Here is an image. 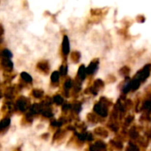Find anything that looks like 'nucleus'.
<instances>
[{"instance_id":"obj_24","label":"nucleus","mask_w":151,"mask_h":151,"mask_svg":"<svg viewBox=\"0 0 151 151\" xmlns=\"http://www.w3.org/2000/svg\"><path fill=\"white\" fill-rule=\"evenodd\" d=\"M128 151H139V150H138V148H137L135 145L130 144V147H129V149H128Z\"/></svg>"},{"instance_id":"obj_9","label":"nucleus","mask_w":151,"mask_h":151,"mask_svg":"<svg viewBox=\"0 0 151 151\" xmlns=\"http://www.w3.org/2000/svg\"><path fill=\"white\" fill-rule=\"evenodd\" d=\"M37 67H38L39 70L43 71V72H47L49 70V65H48L47 62H40V63H38Z\"/></svg>"},{"instance_id":"obj_13","label":"nucleus","mask_w":151,"mask_h":151,"mask_svg":"<svg viewBox=\"0 0 151 151\" xmlns=\"http://www.w3.org/2000/svg\"><path fill=\"white\" fill-rule=\"evenodd\" d=\"M2 55H3V57H4V58H7V59L11 58L12 57V52H11L9 50H7V49H4V50H3V52H2Z\"/></svg>"},{"instance_id":"obj_1","label":"nucleus","mask_w":151,"mask_h":151,"mask_svg":"<svg viewBox=\"0 0 151 151\" xmlns=\"http://www.w3.org/2000/svg\"><path fill=\"white\" fill-rule=\"evenodd\" d=\"M150 69L151 65H147L141 72L138 73V74L136 75L135 79H137V80L140 81H145V80L149 77V75H150Z\"/></svg>"},{"instance_id":"obj_8","label":"nucleus","mask_w":151,"mask_h":151,"mask_svg":"<svg viewBox=\"0 0 151 151\" xmlns=\"http://www.w3.org/2000/svg\"><path fill=\"white\" fill-rule=\"evenodd\" d=\"M86 74H87V69L85 68V66H84V65H81V66L79 68V72H78V75H79L80 79L84 80V79H85Z\"/></svg>"},{"instance_id":"obj_4","label":"nucleus","mask_w":151,"mask_h":151,"mask_svg":"<svg viewBox=\"0 0 151 151\" xmlns=\"http://www.w3.org/2000/svg\"><path fill=\"white\" fill-rule=\"evenodd\" d=\"M69 50H70V45H69L68 37L66 35H65L64 36V39H63V42H62V50H63V53L65 55H67L69 53Z\"/></svg>"},{"instance_id":"obj_25","label":"nucleus","mask_w":151,"mask_h":151,"mask_svg":"<svg viewBox=\"0 0 151 151\" xmlns=\"http://www.w3.org/2000/svg\"><path fill=\"white\" fill-rule=\"evenodd\" d=\"M128 72H129V68L128 67H123L122 69H121V73H123V74H127L128 73Z\"/></svg>"},{"instance_id":"obj_20","label":"nucleus","mask_w":151,"mask_h":151,"mask_svg":"<svg viewBox=\"0 0 151 151\" xmlns=\"http://www.w3.org/2000/svg\"><path fill=\"white\" fill-rule=\"evenodd\" d=\"M94 85H95L96 88H100V87H103L104 86V82L101 80H96L95 81V84Z\"/></svg>"},{"instance_id":"obj_2","label":"nucleus","mask_w":151,"mask_h":151,"mask_svg":"<svg viewBox=\"0 0 151 151\" xmlns=\"http://www.w3.org/2000/svg\"><path fill=\"white\" fill-rule=\"evenodd\" d=\"M16 107L20 111H26L27 108L29 107V102L27 100L25 97H20L18 99L16 103Z\"/></svg>"},{"instance_id":"obj_6","label":"nucleus","mask_w":151,"mask_h":151,"mask_svg":"<svg viewBox=\"0 0 151 151\" xmlns=\"http://www.w3.org/2000/svg\"><path fill=\"white\" fill-rule=\"evenodd\" d=\"M42 106H41V104H35L30 107V113L32 114H38L40 112H42Z\"/></svg>"},{"instance_id":"obj_17","label":"nucleus","mask_w":151,"mask_h":151,"mask_svg":"<svg viewBox=\"0 0 151 151\" xmlns=\"http://www.w3.org/2000/svg\"><path fill=\"white\" fill-rule=\"evenodd\" d=\"M80 57H81V55H80V53L77 52V51H74V52H73V54H72V59H73L74 62H78L79 59H80Z\"/></svg>"},{"instance_id":"obj_27","label":"nucleus","mask_w":151,"mask_h":151,"mask_svg":"<svg viewBox=\"0 0 151 151\" xmlns=\"http://www.w3.org/2000/svg\"><path fill=\"white\" fill-rule=\"evenodd\" d=\"M89 150L90 151H99L97 150V148H96V146L94 144V145H92V146H90V148H89Z\"/></svg>"},{"instance_id":"obj_3","label":"nucleus","mask_w":151,"mask_h":151,"mask_svg":"<svg viewBox=\"0 0 151 151\" xmlns=\"http://www.w3.org/2000/svg\"><path fill=\"white\" fill-rule=\"evenodd\" d=\"M94 110L96 112H97L98 114H100L103 117H106L107 116V109L106 107L103 104H96L94 107Z\"/></svg>"},{"instance_id":"obj_11","label":"nucleus","mask_w":151,"mask_h":151,"mask_svg":"<svg viewBox=\"0 0 151 151\" xmlns=\"http://www.w3.org/2000/svg\"><path fill=\"white\" fill-rule=\"evenodd\" d=\"M96 66H97V64H96V63H95V62H92V63L88 65V67L87 68V73H88V74L93 73L95 72V70H96Z\"/></svg>"},{"instance_id":"obj_15","label":"nucleus","mask_w":151,"mask_h":151,"mask_svg":"<svg viewBox=\"0 0 151 151\" xmlns=\"http://www.w3.org/2000/svg\"><path fill=\"white\" fill-rule=\"evenodd\" d=\"M33 96L36 98H41L43 96V92L42 90H40V89H35L33 90Z\"/></svg>"},{"instance_id":"obj_21","label":"nucleus","mask_w":151,"mask_h":151,"mask_svg":"<svg viewBox=\"0 0 151 151\" xmlns=\"http://www.w3.org/2000/svg\"><path fill=\"white\" fill-rule=\"evenodd\" d=\"M144 109L150 111L151 110V101H146L144 104Z\"/></svg>"},{"instance_id":"obj_14","label":"nucleus","mask_w":151,"mask_h":151,"mask_svg":"<svg viewBox=\"0 0 151 151\" xmlns=\"http://www.w3.org/2000/svg\"><path fill=\"white\" fill-rule=\"evenodd\" d=\"M59 80V72H54L51 74V81L52 82H58Z\"/></svg>"},{"instance_id":"obj_12","label":"nucleus","mask_w":151,"mask_h":151,"mask_svg":"<svg viewBox=\"0 0 151 151\" xmlns=\"http://www.w3.org/2000/svg\"><path fill=\"white\" fill-rule=\"evenodd\" d=\"M20 77H21V79L23 80V81H25L26 82H27V83H30L31 81H32V77L27 73H21V74H20Z\"/></svg>"},{"instance_id":"obj_10","label":"nucleus","mask_w":151,"mask_h":151,"mask_svg":"<svg viewBox=\"0 0 151 151\" xmlns=\"http://www.w3.org/2000/svg\"><path fill=\"white\" fill-rule=\"evenodd\" d=\"M42 114L44 117H46V118H50V117H52V115H53L52 111H51L50 109H49L48 107H44V108L42 107Z\"/></svg>"},{"instance_id":"obj_31","label":"nucleus","mask_w":151,"mask_h":151,"mask_svg":"<svg viewBox=\"0 0 151 151\" xmlns=\"http://www.w3.org/2000/svg\"><path fill=\"white\" fill-rule=\"evenodd\" d=\"M1 96H2V93H1V91H0V98H1Z\"/></svg>"},{"instance_id":"obj_28","label":"nucleus","mask_w":151,"mask_h":151,"mask_svg":"<svg viewBox=\"0 0 151 151\" xmlns=\"http://www.w3.org/2000/svg\"><path fill=\"white\" fill-rule=\"evenodd\" d=\"M70 108H71V105H70V104H65V105L63 106V110H64V111L68 110V109H70Z\"/></svg>"},{"instance_id":"obj_23","label":"nucleus","mask_w":151,"mask_h":151,"mask_svg":"<svg viewBox=\"0 0 151 151\" xmlns=\"http://www.w3.org/2000/svg\"><path fill=\"white\" fill-rule=\"evenodd\" d=\"M73 109L76 112H79L80 110H81V104H73Z\"/></svg>"},{"instance_id":"obj_7","label":"nucleus","mask_w":151,"mask_h":151,"mask_svg":"<svg viewBox=\"0 0 151 151\" xmlns=\"http://www.w3.org/2000/svg\"><path fill=\"white\" fill-rule=\"evenodd\" d=\"M9 125H10V119L9 118H4V119H2L0 122V132L6 129L9 127Z\"/></svg>"},{"instance_id":"obj_18","label":"nucleus","mask_w":151,"mask_h":151,"mask_svg":"<svg viewBox=\"0 0 151 151\" xmlns=\"http://www.w3.org/2000/svg\"><path fill=\"white\" fill-rule=\"evenodd\" d=\"M5 96H6V97H8V98H12V97L13 96V90H12V88H9L6 90V92H5Z\"/></svg>"},{"instance_id":"obj_29","label":"nucleus","mask_w":151,"mask_h":151,"mask_svg":"<svg viewBox=\"0 0 151 151\" xmlns=\"http://www.w3.org/2000/svg\"><path fill=\"white\" fill-rule=\"evenodd\" d=\"M132 119H133V117H128V118H127V121H126V124H127V125H128V124L132 121Z\"/></svg>"},{"instance_id":"obj_5","label":"nucleus","mask_w":151,"mask_h":151,"mask_svg":"<svg viewBox=\"0 0 151 151\" xmlns=\"http://www.w3.org/2000/svg\"><path fill=\"white\" fill-rule=\"evenodd\" d=\"M2 64V66L4 68V70H7V71H12V68H13V64L12 62L10 60V59H7V58H4L1 62Z\"/></svg>"},{"instance_id":"obj_30","label":"nucleus","mask_w":151,"mask_h":151,"mask_svg":"<svg viewBox=\"0 0 151 151\" xmlns=\"http://www.w3.org/2000/svg\"><path fill=\"white\" fill-rule=\"evenodd\" d=\"M3 29L2 28H0V42H2V40H3Z\"/></svg>"},{"instance_id":"obj_16","label":"nucleus","mask_w":151,"mask_h":151,"mask_svg":"<svg viewBox=\"0 0 151 151\" xmlns=\"http://www.w3.org/2000/svg\"><path fill=\"white\" fill-rule=\"evenodd\" d=\"M53 102L56 103L57 104H62L63 102H64V99L62 98V96L57 95V96H55L53 97Z\"/></svg>"},{"instance_id":"obj_26","label":"nucleus","mask_w":151,"mask_h":151,"mask_svg":"<svg viewBox=\"0 0 151 151\" xmlns=\"http://www.w3.org/2000/svg\"><path fill=\"white\" fill-rule=\"evenodd\" d=\"M130 135H131L133 138H135V137L137 136V133L135 132V129H134V128H133V129L130 131Z\"/></svg>"},{"instance_id":"obj_19","label":"nucleus","mask_w":151,"mask_h":151,"mask_svg":"<svg viewBox=\"0 0 151 151\" xmlns=\"http://www.w3.org/2000/svg\"><path fill=\"white\" fill-rule=\"evenodd\" d=\"M66 73H67V67H66L65 65H62V66L60 67L59 73H60L61 75H65Z\"/></svg>"},{"instance_id":"obj_22","label":"nucleus","mask_w":151,"mask_h":151,"mask_svg":"<svg viewBox=\"0 0 151 151\" xmlns=\"http://www.w3.org/2000/svg\"><path fill=\"white\" fill-rule=\"evenodd\" d=\"M73 83H72V81L71 80H67L65 82V88H70L72 87Z\"/></svg>"}]
</instances>
